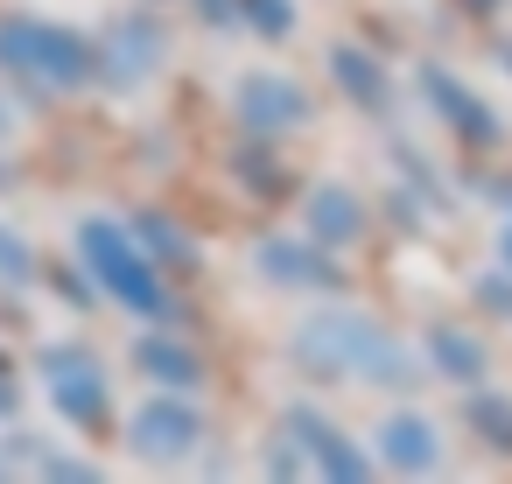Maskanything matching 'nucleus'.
<instances>
[{
	"instance_id": "10",
	"label": "nucleus",
	"mask_w": 512,
	"mask_h": 484,
	"mask_svg": "<svg viewBox=\"0 0 512 484\" xmlns=\"http://www.w3.org/2000/svg\"><path fill=\"white\" fill-rule=\"evenodd\" d=\"M477 421H484V435H491V442H512V407H491V400H477Z\"/></svg>"
},
{
	"instance_id": "11",
	"label": "nucleus",
	"mask_w": 512,
	"mask_h": 484,
	"mask_svg": "<svg viewBox=\"0 0 512 484\" xmlns=\"http://www.w3.org/2000/svg\"><path fill=\"white\" fill-rule=\"evenodd\" d=\"M505 253H512V239H505Z\"/></svg>"
},
{
	"instance_id": "9",
	"label": "nucleus",
	"mask_w": 512,
	"mask_h": 484,
	"mask_svg": "<svg viewBox=\"0 0 512 484\" xmlns=\"http://www.w3.org/2000/svg\"><path fill=\"white\" fill-rule=\"evenodd\" d=\"M435 351H442V365H463V379L477 372V344H470V337H449V330H442V337H435Z\"/></svg>"
},
{
	"instance_id": "2",
	"label": "nucleus",
	"mask_w": 512,
	"mask_h": 484,
	"mask_svg": "<svg viewBox=\"0 0 512 484\" xmlns=\"http://www.w3.org/2000/svg\"><path fill=\"white\" fill-rule=\"evenodd\" d=\"M0 57L29 64V71L50 78V85H78V78H85V50H78L71 36H57V29H0Z\"/></svg>"
},
{
	"instance_id": "1",
	"label": "nucleus",
	"mask_w": 512,
	"mask_h": 484,
	"mask_svg": "<svg viewBox=\"0 0 512 484\" xmlns=\"http://www.w3.org/2000/svg\"><path fill=\"white\" fill-rule=\"evenodd\" d=\"M85 253H92V267H99V281L113 288V295H127L134 309H162V295H155V281H148V267H141V253L113 232V225H85Z\"/></svg>"
},
{
	"instance_id": "5",
	"label": "nucleus",
	"mask_w": 512,
	"mask_h": 484,
	"mask_svg": "<svg viewBox=\"0 0 512 484\" xmlns=\"http://www.w3.org/2000/svg\"><path fill=\"white\" fill-rule=\"evenodd\" d=\"M386 456L407 463V470H428V463H435V435H428V421H386Z\"/></svg>"
},
{
	"instance_id": "6",
	"label": "nucleus",
	"mask_w": 512,
	"mask_h": 484,
	"mask_svg": "<svg viewBox=\"0 0 512 484\" xmlns=\"http://www.w3.org/2000/svg\"><path fill=\"white\" fill-rule=\"evenodd\" d=\"M246 113L253 120H281V113H302V99H295V85H253L246 92Z\"/></svg>"
},
{
	"instance_id": "4",
	"label": "nucleus",
	"mask_w": 512,
	"mask_h": 484,
	"mask_svg": "<svg viewBox=\"0 0 512 484\" xmlns=\"http://www.w3.org/2000/svg\"><path fill=\"white\" fill-rule=\"evenodd\" d=\"M50 386H57V400L78 414V421H92L99 414V372H92V358H64V351H50Z\"/></svg>"
},
{
	"instance_id": "8",
	"label": "nucleus",
	"mask_w": 512,
	"mask_h": 484,
	"mask_svg": "<svg viewBox=\"0 0 512 484\" xmlns=\"http://www.w3.org/2000/svg\"><path fill=\"white\" fill-rule=\"evenodd\" d=\"M337 78H351L358 99H379V71H372L365 57H344V50H337Z\"/></svg>"
},
{
	"instance_id": "3",
	"label": "nucleus",
	"mask_w": 512,
	"mask_h": 484,
	"mask_svg": "<svg viewBox=\"0 0 512 484\" xmlns=\"http://www.w3.org/2000/svg\"><path fill=\"white\" fill-rule=\"evenodd\" d=\"M197 442V414L190 407H148L141 421H134V449H148V456H169V449H190Z\"/></svg>"
},
{
	"instance_id": "7",
	"label": "nucleus",
	"mask_w": 512,
	"mask_h": 484,
	"mask_svg": "<svg viewBox=\"0 0 512 484\" xmlns=\"http://www.w3.org/2000/svg\"><path fill=\"white\" fill-rule=\"evenodd\" d=\"M141 365H155V379H176V386L197 379V358L190 351H169V344H141Z\"/></svg>"
}]
</instances>
